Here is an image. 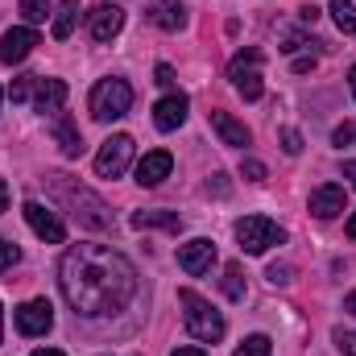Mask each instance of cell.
Masks as SVG:
<instances>
[{
	"label": "cell",
	"mask_w": 356,
	"mask_h": 356,
	"mask_svg": "<svg viewBox=\"0 0 356 356\" xmlns=\"http://www.w3.org/2000/svg\"><path fill=\"white\" fill-rule=\"evenodd\" d=\"M50 133H54L63 158H79V154H83V137H79V129H75V120H71L67 112H54V116H50Z\"/></svg>",
	"instance_id": "15"
},
{
	"label": "cell",
	"mask_w": 356,
	"mask_h": 356,
	"mask_svg": "<svg viewBox=\"0 0 356 356\" xmlns=\"http://www.w3.org/2000/svg\"><path fill=\"white\" fill-rule=\"evenodd\" d=\"M344 311H348V315H356V290L348 294V302H344Z\"/></svg>",
	"instance_id": "38"
},
{
	"label": "cell",
	"mask_w": 356,
	"mask_h": 356,
	"mask_svg": "<svg viewBox=\"0 0 356 356\" xmlns=\"http://www.w3.org/2000/svg\"><path fill=\"white\" fill-rule=\"evenodd\" d=\"M58 286L75 315L104 319L120 315L137 298V269L108 245H75L58 261Z\"/></svg>",
	"instance_id": "1"
},
{
	"label": "cell",
	"mask_w": 356,
	"mask_h": 356,
	"mask_svg": "<svg viewBox=\"0 0 356 356\" xmlns=\"http://www.w3.org/2000/svg\"><path fill=\"white\" fill-rule=\"evenodd\" d=\"M178 307H182V323H186V332H191L199 344H216V340H224V315H220L207 298H199L195 290H178Z\"/></svg>",
	"instance_id": "3"
},
{
	"label": "cell",
	"mask_w": 356,
	"mask_h": 356,
	"mask_svg": "<svg viewBox=\"0 0 356 356\" xmlns=\"http://www.w3.org/2000/svg\"><path fill=\"white\" fill-rule=\"evenodd\" d=\"M133 228H166V232H182V216L178 211H133V220H129Z\"/></svg>",
	"instance_id": "19"
},
{
	"label": "cell",
	"mask_w": 356,
	"mask_h": 356,
	"mask_svg": "<svg viewBox=\"0 0 356 356\" xmlns=\"http://www.w3.org/2000/svg\"><path fill=\"white\" fill-rule=\"evenodd\" d=\"M269 282H273V286H290V282H294V266H286V261L277 266V261H273V266H269Z\"/></svg>",
	"instance_id": "29"
},
{
	"label": "cell",
	"mask_w": 356,
	"mask_h": 356,
	"mask_svg": "<svg viewBox=\"0 0 356 356\" xmlns=\"http://www.w3.org/2000/svg\"><path fill=\"white\" fill-rule=\"evenodd\" d=\"M344 178H348V182L356 186V162H344Z\"/></svg>",
	"instance_id": "37"
},
{
	"label": "cell",
	"mask_w": 356,
	"mask_h": 356,
	"mask_svg": "<svg viewBox=\"0 0 356 356\" xmlns=\"http://www.w3.org/2000/svg\"><path fill=\"white\" fill-rule=\"evenodd\" d=\"M224 294H228L232 302H241V298H245V273H241V266H236V261L224 269Z\"/></svg>",
	"instance_id": "23"
},
{
	"label": "cell",
	"mask_w": 356,
	"mask_h": 356,
	"mask_svg": "<svg viewBox=\"0 0 356 356\" xmlns=\"http://www.w3.org/2000/svg\"><path fill=\"white\" fill-rule=\"evenodd\" d=\"M344 207H348V195H344V186H336V182H323V186H315V191H311V211H315L319 220H336Z\"/></svg>",
	"instance_id": "13"
},
{
	"label": "cell",
	"mask_w": 356,
	"mask_h": 356,
	"mask_svg": "<svg viewBox=\"0 0 356 356\" xmlns=\"http://www.w3.org/2000/svg\"><path fill=\"white\" fill-rule=\"evenodd\" d=\"M211 129L220 133V141H224V145H236V149H245V145L253 141V133H249L232 112H211Z\"/></svg>",
	"instance_id": "18"
},
{
	"label": "cell",
	"mask_w": 356,
	"mask_h": 356,
	"mask_svg": "<svg viewBox=\"0 0 356 356\" xmlns=\"http://www.w3.org/2000/svg\"><path fill=\"white\" fill-rule=\"evenodd\" d=\"M170 356H207L203 348H195V344H186V348H175Z\"/></svg>",
	"instance_id": "35"
},
{
	"label": "cell",
	"mask_w": 356,
	"mask_h": 356,
	"mask_svg": "<svg viewBox=\"0 0 356 356\" xmlns=\"http://www.w3.org/2000/svg\"><path fill=\"white\" fill-rule=\"evenodd\" d=\"M348 88H353V95H356V67L348 71Z\"/></svg>",
	"instance_id": "41"
},
{
	"label": "cell",
	"mask_w": 356,
	"mask_h": 356,
	"mask_svg": "<svg viewBox=\"0 0 356 356\" xmlns=\"http://www.w3.org/2000/svg\"><path fill=\"white\" fill-rule=\"evenodd\" d=\"M33 356H67V353H58V348H38Z\"/></svg>",
	"instance_id": "39"
},
{
	"label": "cell",
	"mask_w": 356,
	"mask_h": 356,
	"mask_svg": "<svg viewBox=\"0 0 356 356\" xmlns=\"http://www.w3.org/2000/svg\"><path fill=\"white\" fill-rule=\"evenodd\" d=\"M241 175L249 178V182H266V162H257V158H245V162H241Z\"/></svg>",
	"instance_id": "28"
},
{
	"label": "cell",
	"mask_w": 356,
	"mask_h": 356,
	"mask_svg": "<svg viewBox=\"0 0 356 356\" xmlns=\"http://www.w3.org/2000/svg\"><path fill=\"white\" fill-rule=\"evenodd\" d=\"M336 344H340V353H344V356H356V332H340V336H336Z\"/></svg>",
	"instance_id": "32"
},
{
	"label": "cell",
	"mask_w": 356,
	"mask_h": 356,
	"mask_svg": "<svg viewBox=\"0 0 356 356\" xmlns=\"http://www.w3.org/2000/svg\"><path fill=\"white\" fill-rule=\"evenodd\" d=\"M75 21H79V0H63L58 4V17H54V38L67 42L75 33Z\"/></svg>",
	"instance_id": "20"
},
{
	"label": "cell",
	"mask_w": 356,
	"mask_h": 356,
	"mask_svg": "<svg viewBox=\"0 0 356 356\" xmlns=\"http://www.w3.org/2000/svg\"><path fill=\"white\" fill-rule=\"evenodd\" d=\"M282 149H286L290 158L302 154V137H298V129H286V133H282Z\"/></svg>",
	"instance_id": "30"
},
{
	"label": "cell",
	"mask_w": 356,
	"mask_h": 356,
	"mask_svg": "<svg viewBox=\"0 0 356 356\" xmlns=\"http://www.w3.org/2000/svg\"><path fill=\"white\" fill-rule=\"evenodd\" d=\"M154 75H158L154 83H162V88H170V83H175V67H166V63H158V71H154Z\"/></svg>",
	"instance_id": "33"
},
{
	"label": "cell",
	"mask_w": 356,
	"mask_h": 356,
	"mask_svg": "<svg viewBox=\"0 0 356 356\" xmlns=\"http://www.w3.org/2000/svg\"><path fill=\"white\" fill-rule=\"evenodd\" d=\"M33 83H38V75H21L13 88H8V95H13V104H25V99H33Z\"/></svg>",
	"instance_id": "26"
},
{
	"label": "cell",
	"mask_w": 356,
	"mask_h": 356,
	"mask_svg": "<svg viewBox=\"0 0 356 356\" xmlns=\"http://www.w3.org/2000/svg\"><path fill=\"white\" fill-rule=\"evenodd\" d=\"M91 116L95 120H120L129 108H133V88L124 83V79H99L95 88H91V99H88Z\"/></svg>",
	"instance_id": "4"
},
{
	"label": "cell",
	"mask_w": 356,
	"mask_h": 356,
	"mask_svg": "<svg viewBox=\"0 0 356 356\" xmlns=\"http://www.w3.org/2000/svg\"><path fill=\"white\" fill-rule=\"evenodd\" d=\"M186 108H191V99H186L182 91H175V95H162V99L154 104V124H158L162 133H175L178 124L186 120Z\"/></svg>",
	"instance_id": "14"
},
{
	"label": "cell",
	"mask_w": 356,
	"mask_h": 356,
	"mask_svg": "<svg viewBox=\"0 0 356 356\" xmlns=\"http://www.w3.org/2000/svg\"><path fill=\"white\" fill-rule=\"evenodd\" d=\"M170 170H175V158H170L166 149H149V154L137 162V182H141V186H158L162 178H170Z\"/></svg>",
	"instance_id": "16"
},
{
	"label": "cell",
	"mask_w": 356,
	"mask_h": 356,
	"mask_svg": "<svg viewBox=\"0 0 356 356\" xmlns=\"http://www.w3.org/2000/svg\"><path fill=\"white\" fill-rule=\"evenodd\" d=\"M25 224H29L46 245H63V241H67V224H63L54 211H46L42 203H33V199L25 203Z\"/></svg>",
	"instance_id": "9"
},
{
	"label": "cell",
	"mask_w": 356,
	"mask_h": 356,
	"mask_svg": "<svg viewBox=\"0 0 356 356\" xmlns=\"http://www.w3.org/2000/svg\"><path fill=\"white\" fill-rule=\"evenodd\" d=\"M236 241H241L245 253L257 257V253H266L273 245H286V228H277L266 216H245V220H236Z\"/></svg>",
	"instance_id": "5"
},
{
	"label": "cell",
	"mask_w": 356,
	"mask_h": 356,
	"mask_svg": "<svg viewBox=\"0 0 356 356\" xmlns=\"http://www.w3.org/2000/svg\"><path fill=\"white\" fill-rule=\"evenodd\" d=\"M178 266H182V273H191V277L207 273V269L216 266V245L207 236H195V241L178 245Z\"/></svg>",
	"instance_id": "10"
},
{
	"label": "cell",
	"mask_w": 356,
	"mask_h": 356,
	"mask_svg": "<svg viewBox=\"0 0 356 356\" xmlns=\"http://www.w3.org/2000/svg\"><path fill=\"white\" fill-rule=\"evenodd\" d=\"M33 104H38V112H50V116L63 112V104H67V83L38 75V83H33Z\"/></svg>",
	"instance_id": "17"
},
{
	"label": "cell",
	"mask_w": 356,
	"mask_h": 356,
	"mask_svg": "<svg viewBox=\"0 0 356 356\" xmlns=\"http://www.w3.org/2000/svg\"><path fill=\"white\" fill-rule=\"evenodd\" d=\"M0 336H4V307H0Z\"/></svg>",
	"instance_id": "42"
},
{
	"label": "cell",
	"mask_w": 356,
	"mask_h": 356,
	"mask_svg": "<svg viewBox=\"0 0 356 356\" xmlns=\"http://www.w3.org/2000/svg\"><path fill=\"white\" fill-rule=\"evenodd\" d=\"M17 257H21V249H17L13 241H4V236H0V273L17 266Z\"/></svg>",
	"instance_id": "27"
},
{
	"label": "cell",
	"mask_w": 356,
	"mask_h": 356,
	"mask_svg": "<svg viewBox=\"0 0 356 356\" xmlns=\"http://www.w3.org/2000/svg\"><path fill=\"white\" fill-rule=\"evenodd\" d=\"M261 63H266V54L261 50H241L232 63H228V79H232V88L241 91L245 99H261V91H266V83H261Z\"/></svg>",
	"instance_id": "6"
},
{
	"label": "cell",
	"mask_w": 356,
	"mask_h": 356,
	"mask_svg": "<svg viewBox=\"0 0 356 356\" xmlns=\"http://www.w3.org/2000/svg\"><path fill=\"white\" fill-rule=\"evenodd\" d=\"M149 17H154L162 29H182V25H186V8H182V4H158Z\"/></svg>",
	"instance_id": "21"
},
{
	"label": "cell",
	"mask_w": 356,
	"mask_h": 356,
	"mask_svg": "<svg viewBox=\"0 0 356 356\" xmlns=\"http://www.w3.org/2000/svg\"><path fill=\"white\" fill-rule=\"evenodd\" d=\"M13 323H17L21 336H46V332L54 327V307H50L46 298H29L25 307H17Z\"/></svg>",
	"instance_id": "8"
},
{
	"label": "cell",
	"mask_w": 356,
	"mask_h": 356,
	"mask_svg": "<svg viewBox=\"0 0 356 356\" xmlns=\"http://www.w3.org/2000/svg\"><path fill=\"white\" fill-rule=\"evenodd\" d=\"M0 99H4V88H0Z\"/></svg>",
	"instance_id": "43"
},
{
	"label": "cell",
	"mask_w": 356,
	"mask_h": 356,
	"mask_svg": "<svg viewBox=\"0 0 356 356\" xmlns=\"http://www.w3.org/2000/svg\"><path fill=\"white\" fill-rule=\"evenodd\" d=\"M29 25H38V21H46V13H50V0H21V8H17Z\"/></svg>",
	"instance_id": "25"
},
{
	"label": "cell",
	"mask_w": 356,
	"mask_h": 356,
	"mask_svg": "<svg viewBox=\"0 0 356 356\" xmlns=\"http://www.w3.org/2000/svg\"><path fill=\"white\" fill-rule=\"evenodd\" d=\"M207 191H216V195H228V178H224V175H211Z\"/></svg>",
	"instance_id": "34"
},
{
	"label": "cell",
	"mask_w": 356,
	"mask_h": 356,
	"mask_svg": "<svg viewBox=\"0 0 356 356\" xmlns=\"http://www.w3.org/2000/svg\"><path fill=\"white\" fill-rule=\"evenodd\" d=\"M0 211H8V182L0 178Z\"/></svg>",
	"instance_id": "36"
},
{
	"label": "cell",
	"mask_w": 356,
	"mask_h": 356,
	"mask_svg": "<svg viewBox=\"0 0 356 356\" xmlns=\"http://www.w3.org/2000/svg\"><path fill=\"white\" fill-rule=\"evenodd\" d=\"M353 141H356V124H340V129L332 133V145H340V149L353 145Z\"/></svg>",
	"instance_id": "31"
},
{
	"label": "cell",
	"mask_w": 356,
	"mask_h": 356,
	"mask_svg": "<svg viewBox=\"0 0 356 356\" xmlns=\"http://www.w3.org/2000/svg\"><path fill=\"white\" fill-rule=\"evenodd\" d=\"M348 241H356V216L348 220Z\"/></svg>",
	"instance_id": "40"
},
{
	"label": "cell",
	"mask_w": 356,
	"mask_h": 356,
	"mask_svg": "<svg viewBox=\"0 0 356 356\" xmlns=\"http://www.w3.org/2000/svg\"><path fill=\"white\" fill-rule=\"evenodd\" d=\"M33 46H38V33L29 25H17L0 38V63H25L33 54Z\"/></svg>",
	"instance_id": "12"
},
{
	"label": "cell",
	"mask_w": 356,
	"mask_h": 356,
	"mask_svg": "<svg viewBox=\"0 0 356 356\" xmlns=\"http://www.w3.org/2000/svg\"><path fill=\"white\" fill-rule=\"evenodd\" d=\"M120 29H124V8H116V4H95L88 13V33L95 42H112Z\"/></svg>",
	"instance_id": "11"
},
{
	"label": "cell",
	"mask_w": 356,
	"mask_h": 356,
	"mask_svg": "<svg viewBox=\"0 0 356 356\" xmlns=\"http://www.w3.org/2000/svg\"><path fill=\"white\" fill-rule=\"evenodd\" d=\"M133 149H137V141H133L129 133L108 137V141L99 145V154H95V175L99 178H120L129 170V162H133Z\"/></svg>",
	"instance_id": "7"
},
{
	"label": "cell",
	"mask_w": 356,
	"mask_h": 356,
	"mask_svg": "<svg viewBox=\"0 0 356 356\" xmlns=\"http://www.w3.org/2000/svg\"><path fill=\"white\" fill-rule=\"evenodd\" d=\"M54 191H58V199L71 207V216L91 228V232H104V228H112V211H108V203L99 199V195H91L83 186H71L63 175H54Z\"/></svg>",
	"instance_id": "2"
},
{
	"label": "cell",
	"mask_w": 356,
	"mask_h": 356,
	"mask_svg": "<svg viewBox=\"0 0 356 356\" xmlns=\"http://www.w3.org/2000/svg\"><path fill=\"white\" fill-rule=\"evenodd\" d=\"M269 353H273V340H269V336H249L232 356H269Z\"/></svg>",
	"instance_id": "24"
},
{
	"label": "cell",
	"mask_w": 356,
	"mask_h": 356,
	"mask_svg": "<svg viewBox=\"0 0 356 356\" xmlns=\"http://www.w3.org/2000/svg\"><path fill=\"white\" fill-rule=\"evenodd\" d=\"M327 13H332V21L340 25V33H356V8H353V0H332V4H327Z\"/></svg>",
	"instance_id": "22"
}]
</instances>
